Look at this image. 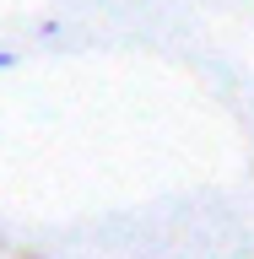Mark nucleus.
I'll use <instances>...</instances> for the list:
<instances>
[{"label": "nucleus", "instance_id": "nucleus-1", "mask_svg": "<svg viewBox=\"0 0 254 259\" xmlns=\"http://www.w3.org/2000/svg\"><path fill=\"white\" fill-rule=\"evenodd\" d=\"M0 70H16V54H11V49H0Z\"/></svg>", "mask_w": 254, "mask_h": 259}]
</instances>
